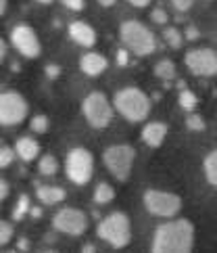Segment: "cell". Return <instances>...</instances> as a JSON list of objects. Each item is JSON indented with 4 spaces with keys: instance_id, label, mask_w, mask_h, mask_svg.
I'll return each mask as SVG.
<instances>
[{
    "instance_id": "6da1fadb",
    "label": "cell",
    "mask_w": 217,
    "mask_h": 253,
    "mask_svg": "<svg viewBox=\"0 0 217 253\" xmlns=\"http://www.w3.org/2000/svg\"><path fill=\"white\" fill-rule=\"evenodd\" d=\"M194 247V226L190 220H167L152 234V253H190Z\"/></svg>"
},
{
    "instance_id": "7a4b0ae2",
    "label": "cell",
    "mask_w": 217,
    "mask_h": 253,
    "mask_svg": "<svg viewBox=\"0 0 217 253\" xmlns=\"http://www.w3.org/2000/svg\"><path fill=\"white\" fill-rule=\"evenodd\" d=\"M113 105H115L117 113H119L123 120L132 122V124L144 122L150 113V98L144 94L140 88H134V86L117 90L115 98H113Z\"/></svg>"
},
{
    "instance_id": "3957f363",
    "label": "cell",
    "mask_w": 217,
    "mask_h": 253,
    "mask_svg": "<svg viewBox=\"0 0 217 253\" xmlns=\"http://www.w3.org/2000/svg\"><path fill=\"white\" fill-rule=\"evenodd\" d=\"M119 38L123 42V46L138 57H148L157 50L155 34L140 21H134V19L123 21L119 28Z\"/></svg>"
},
{
    "instance_id": "277c9868",
    "label": "cell",
    "mask_w": 217,
    "mask_h": 253,
    "mask_svg": "<svg viewBox=\"0 0 217 253\" xmlns=\"http://www.w3.org/2000/svg\"><path fill=\"white\" fill-rule=\"evenodd\" d=\"M96 234L103 241H107L111 247L123 249L132 241V224H130V218L125 213H121V211L108 213L105 220L98 222Z\"/></svg>"
},
{
    "instance_id": "5b68a950",
    "label": "cell",
    "mask_w": 217,
    "mask_h": 253,
    "mask_svg": "<svg viewBox=\"0 0 217 253\" xmlns=\"http://www.w3.org/2000/svg\"><path fill=\"white\" fill-rule=\"evenodd\" d=\"M144 210L155 218H176L182 210V199L176 193L169 191H161V188H148L142 197Z\"/></svg>"
},
{
    "instance_id": "8992f818",
    "label": "cell",
    "mask_w": 217,
    "mask_h": 253,
    "mask_svg": "<svg viewBox=\"0 0 217 253\" xmlns=\"http://www.w3.org/2000/svg\"><path fill=\"white\" fill-rule=\"evenodd\" d=\"M136 159V151L130 144H113L103 153L105 168L111 171L113 178H117L119 182H125L132 174V166Z\"/></svg>"
},
{
    "instance_id": "52a82bcc",
    "label": "cell",
    "mask_w": 217,
    "mask_h": 253,
    "mask_svg": "<svg viewBox=\"0 0 217 253\" xmlns=\"http://www.w3.org/2000/svg\"><path fill=\"white\" fill-rule=\"evenodd\" d=\"M65 171L67 178L77 186H84L92 180L94 174V157L92 153L84 147H75L67 153V161H65Z\"/></svg>"
},
{
    "instance_id": "ba28073f",
    "label": "cell",
    "mask_w": 217,
    "mask_h": 253,
    "mask_svg": "<svg viewBox=\"0 0 217 253\" xmlns=\"http://www.w3.org/2000/svg\"><path fill=\"white\" fill-rule=\"evenodd\" d=\"M81 111H84L86 122L92 126L96 130H103L107 128L113 120V111H115V105L108 103V98L103 92H90L84 103H81Z\"/></svg>"
},
{
    "instance_id": "9c48e42d",
    "label": "cell",
    "mask_w": 217,
    "mask_h": 253,
    "mask_svg": "<svg viewBox=\"0 0 217 253\" xmlns=\"http://www.w3.org/2000/svg\"><path fill=\"white\" fill-rule=\"evenodd\" d=\"M25 117H27V103L19 92L6 90V92L0 94V124L4 128L21 124Z\"/></svg>"
},
{
    "instance_id": "30bf717a",
    "label": "cell",
    "mask_w": 217,
    "mask_h": 253,
    "mask_svg": "<svg viewBox=\"0 0 217 253\" xmlns=\"http://www.w3.org/2000/svg\"><path fill=\"white\" fill-rule=\"evenodd\" d=\"M52 226L57 232L69 234V237H81L88 230V215L77 207H65L54 213Z\"/></svg>"
},
{
    "instance_id": "8fae6325",
    "label": "cell",
    "mask_w": 217,
    "mask_h": 253,
    "mask_svg": "<svg viewBox=\"0 0 217 253\" xmlns=\"http://www.w3.org/2000/svg\"><path fill=\"white\" fill-rule=\"evenodd\" d=\"M11 44L19 55L27 59H36L42 52V44L40 38L27 23H17L11 30Z\"/></svg>"
},
{
    "instance_id": "7c38bea8",
    "label": "cell",
    "mask_w": 217,
    "mask_h": 253,
    "mask_svg": "<svg viewBox=\"0 0 217 253\" xmlns=\"http://www.w3.org/2000/svg\"><path fill=\"white\" fill-rule=\"evenodd\" d=\"M186 67L194 76H215L217 74V52L213 48H192L186 52Z\"/></svg>"
},
{
    "instance_id": "4fadbf2b",
    "label": "cell",
    "mask_w": 217,
    "mask_h": 253,
    "mask_svg": "<svg viewBox=\"0 0 217 253\" xmlns=\"http://www.w3.org/2000/svg\"><path fill=\"white\" fill-rule=\"evenodd\" d=\"M69 36H71V40H73L75 44H79V46L92 48L96 44V32H94L92 25L86 23V21L69 23Z\"/></svg>"
},
{
    "instance_id": "5bb4252c",
    "label": "cell",
    "mask_w": 217,
    "mask_h": 253,
    "mask_svg": "<svg viewBox=\"0 0 217 253\" xmlns=\"http://www.w3.org/2000/svg\"><path fill=\"white\" fill-rule=\"evenodd\" d=\"M79 69L84 71L86 76L96 78L107 69V59L101 52H86V55H81V59H79Z\"/></svg>"
},
{
    "instance_id": "9a60e30c",
    "label": "cell",
    "mask_w": 217,
    "mask_h": 253,
    "mask_svg": "<svg viewBox=\"0 0 217 253\" xmlns=\"http://www.w3.org/2000/svg\"><path fill=\"white\" fill-rule=\"evenodd\" d=\"M165 136H167V124H163V122H150L144 126V130H142V140L150 149L161 147V142L165 140Z\"/></svg>"
},
{
    "instance_id": "2e32d148",
    "label": "cell",
    "mask_w": 217,
    "mask_h": 253,
    "mask_svg": "<svg viewBox=\"0 0 217 253\" xmlns=\"http://www.w3.org/2000/svg\"><path fill=\"white\" fill-rule=\"evenodd\" d=\"M15 151H17V155H19L23 161H34V159H38V155H40V144L36 142L34 138H30V136H21L19 140H17V144H15Z\"/></svg>"
},
{
    "instance_id": "e0dca14e",
    "label": "cell",
    "mask_w": 217,
    "mask_h": 253,
    "mask_svg": "<svg viewBox=\"0 0 217 253\" xmlns=\"http://www.w3.org/2000/svg\"><path fill=\"white\" fill-rule=\"evenodd\" d=\"M36 197H38L44 205H57V203L65 201L67 193H65V188H61V186H38Z\"/></svg>"
},
{
    "instance_id": "ac0fdd59",
    "label": "cell",
    "mask_w": 217,
    "mask_h": 253,
    "mask_svg": "<svg viewBox=\"0 0 217 253\" xmlns=\"http://www.w3.org/2000/svg\"><path fill=\"white\" fill-rule=\"evenodd\" d=\"M115 199V188L108 184V182H101V184H96L94 188V203L96 205H107V203H111Z\"/></svg>"
},
{
    "instance_id": "d6986e66",
    "label": "cell",
    "mask_w": 217,
    "mask_h": 253,
    "mask_svg": "<svg viewBox=\"0 0 217 253\" xmlns=\"http://www.w3.org/2000/svg\"><path fill=\"white\" fill-rule=\"evenodd\" d=\"M203 169H205V176L207 180L217 188V149H213L209 155L205 157V164H203Z\"/></svg>"
},
{
    "instance_id": "ffe728a7",
    "label": "cell",
    "mask_w": 217,
    "mask_h": 253,
    "mask_svg": "<svg viewBox=\"0 0 217 253\" xmlns=\"http://www.w3.org/2000/svg\"><path fill=\"white\" fill-rule=\"evenodd\" d=\"M38 169H40L42 176H57V171H59V161H57V157H54V155H44V157H40Z\"/></svg>"
},
{
    "instance_id": "44dd1931",
    "label": "cell",
    "mask_w": 217,
    "mask_h": 253,
    "mask_svg": "<svg viewBox=\"0 0 217 253\" xmlns=\"http://www.w3.org/2000/svg\"><path fill=\"white\" fill-rule=\"evenodd\" d=\"M155 76L159 80H174L176 78V65H174V61H169V59L159 61L157 65H155Z\"/></svg>"
},
{
    "instance_id": "7402d4cb",
    "label": "cell",
    "mask_w": 217,
    "mask_h": 253,
    "mask_svg": "<svg viewBox=\"0 0 217 253\" xmlns=\"http://www.w3.org/2000/svg\"><path fill=\"white\" fill-rule=\"evenodd\" d=\"M178 103H180V107H182L184 111H192V109H196V105H198V96L192 92V90H182L180 92V96H178Z\"/></svg>"
},
{
    "instance_id": "603a6c76",
    "label": "cell",
    "mask_w": 217,
    "mask_h": 253,
    "mask_svg": "<svg viewBox=\"0 0 217 253\" xmlns=\"http://www.w3.org/2000/svg\"><path fill=\"white\" fill-rule=\"evenodd\" d=\"M32 211V205H30V197L27 195H21L19 201L15 203V210H13V220H23L25 213Z\"/></svg>"
},
{
    "instance_id": "cb8c5ba5",
    "label": "cell",
    "mask_w": 217,
    "mask_h": 253,
    "mask_svg": "<svg viewBox=\"0 0 217 253\" xmlns=\"http://www.w3.org/2000/svg\"><path fill=\"white\" fill-rule=\"evenodd\" d=\"M163 38H165V42L169 44L171 48H176V50L182 46V42H184L182 34H180V30H176V28H165V32H163Z\"/></svg>"
},
{
    "instance_id": "d4e9b609",
    "label": "cell",
    "mask_w": 217,
    "mask_h": 253,
    "mask_svg": "<svg viewBox=\"0 0 217 253\" xmlns=\"http://www.w3.org/2000/svg\"><path fill=\"white\" fill-rule=\"evenodd\" d=\"M50 128V120L46 115H36L34 120H32V130L36 134H46Z\"/></svg>"
},
{
    "instance_id": "484cf974",
    "label": "cell",
    "mask_w": 217,
    "mask_h": 253,
    "mask_svg": "<svg viewBox=\"0 0 217 253\" xmlns=\"http://www.w3.org/2000/svg\"><path fill=\"white\" fill-rule=\"evenodd\" d=\"M13 234H15V228H13V224L11 222H0V245H8L13 239Z\"/></svg>"
},
{
    "instance_id": "4316f807",
    "label": "cell",
    "mask_w": 217,
    "mask_h": 253,
    "mask_svg": "<svg viewBox=\"0 0 217 253\" xmlns=\"http://www.w3.org/2000/svg\"><path fill=\"white\" fill-rule=\"evenodd\" d=\"M186 126H188V130H192V132H203L205 130V120L196 113H190L186 117Z\"/></svg>"
},
{
    "instance_id": "83f0119b",
    "label": "cell",
    "mask_w": 217,
    "mask_h": 253,
    "mask_svg": "<svg viewBox=\"0 0 217 253\" xmlns=\"http://www.w3.org/2000/svg\"><path fill=\"white\" fill-rule=\"evenodd\" d=\"M15 157H17V151L4 144V147L0 149V168H8V166L13 164V159H15Z\"/></svg>"
},
{
    "instance_id": "f1b7e54d",
    "label": "cell",
    "mask_w": 217,
    "mask_h": 253,
    "mask_svg": "<svg viewBox=\"0 0 217 253\" xmlns=\"http://www.w3.org/2000/svg\"><path fill=\"white\" fill-rule=\"evenodd\" d=\"M150 19L155 21L157 25H167L169 17H167V11H165V8H155V11L150 13Z\"/></svg>"
},
{
    "instance_id": "f546056e",
    "label": "cell",
    "mask_w": 217,
    "mask_h": 253,
    "mask_svg": "<svg viewBox=\"0 0 217 253\" xmlns=\"http://www.w3.org/2000/svg\"><path fill=\"white\" fill-rule=\"evenodd\" d=\"M63 4H65L69 11H84V6H86V0H61Z\"/></svg>"
},
{
    "instance_id": "4dcf8cb0",
    "label": "cell",
    "mask_w": 217,
    "mask_h": 253,
    "mask_svg": "<svg viewBox=\"0 0 217 253\" xmlns=\"http://www.w3.org/2000/svg\"><path fill=\"white\" fill-rule=\"evenodd\" d=\"M171 4H174V8H178L180 13H186L190 6L194 4V0H169Z\"/></svg>"
},
{
    "instance_id": "1f68e13d",
    "label": "cell",
    "mask_w": 217,
    "mask_h": 253,
    "mask_svg": "<svg viewBox=\"0 0 217 253\" xmlns=\"http://www.w3.org/2000/svg\"><path fill=\"white\" fill-rule=\"evenodd\" d=\"M6 197H8V182L2 178V180H0V201H4Z\"/></svg>"
},
{
    "instance_id": "d6a6232c",
    "label": "cell",
    "mask_w": 217,
    "mask_h": 253,
    "mask_svg": "<svg viewBox=\"0 0 217 253\" xmlns=\"http://www.w3.org/2000/svg\"><path fill=\"white\" fill-rule=\"evenodd\" d=\"M128 2L132 4V6H138V8H144V6H148L152 0H128Z\"/></svg>"
},
{
    "instance_id": "836d02e7",
    "label": "cell",
    "mask_w": 217,
    "mask_h": 253,
    "mask_svg": "<svg viewBox=\"0 0 217 253\" xmlns=\"http://www.w3.org/2000/svg\"><path fill=\"white\" fill-rule=\"evenodd\" d=\"M117 57H119V59H117V61H119V65H128V55H125V50H119V52H117Z\"/></svg>"
},
{
    "instance_id": "e575fe53",
    "label": "cell",
    "mask_w": 217,
    "mask_h": 253,
    "mask_svg": "<svg viewBox=\"0 0 217 253\" xmlns=\"http://www.w3.org/2000/svg\"><path fill=\"white\" fill-rule=\"evenodd\" d=\"M32 218H42V210H40V207H32Z\"/></svg>"
},
{
    "instance_id": "d590c367",
    "label": "cell",
    "mask_w": 217,
    "mask_h": 253,
    "mask_svg": "<svg viewBox=\"0 0 217 253\" xmlns=\"http://www.w3.org/2000/svg\"><path fill=\"white\" fill-rule=\"evenodd\" d=\"M117 2V0H98V4H103V6H113Z\"/></svg>"
},
{
    "instance_id": "8d00e7d4",
    "label": "cell",
    "mask_w": 217,
    "mask_h": 253,
    "mask_svg": "<svg viewBox=\"0 0 217 253\" xmlns=\"http://www.w3.org/2000/svg\"><path fill=\"white\" fill-rule=\"evenodd\" d=\"M6 6H8V0H0V13H6Z\"/></svg>"
},
{
    "instance_id": "74e56055",
    "label": "cell",
    "mask_w": 217,
    "mask_h": 253,
    "mask_svg": "<svg viewBox=\"0 0 217 253\" xmlns=\"http://www.w3.org/2000/svg\"><path fill=\"white\" fill-rule=\"evenodd\" d=\"M0 55H2V59H6V42L0 44Z\"/></svg>"
},
{
    "instance_id": "f35d334b",
    "label": "cell",
    "mask_w": 217,
    "mask_h": 253,
    "mask_svg": "<svg viewBox=\"0 0 217 253\" xmlns=\"http://www.w3.org/2000/svg\"><path fill=\"white\" fill-rule=\"evenodd\" d=\"M188 36H190V38H196V36H198V32H196L194 28H190V30H188Z\"/></svg>"
},
{
    "instance_id": "ab89813d",
    "label": "cell",
    "mask_w": 217,
    "mask_h": 253,
    "mask_svg": "<svg viewBox=\"0 0 217 253\" xmlns=\"http://www.w3.org/2000/svg\"><path fill=\"white\" fill-rule=\"evenodd\" d=\"M19 249H23V251L27 249V239H21V241H19Z\"/></svg>"
},
{
    "instance_id": "60d3db41",
    "label": "cell",
    "mask_w": 217,
    "mask_h": 253,
    "mask_svg": "<svg viewBox=\"0 0 217 253\" xmlns=\"http://www.w3.org/2000/svg\"><path fill=\"white\" fill-rule=\"evenodd\" d=\"M38 2H40V4H50L52 0H38Z\"/></svg>"
}]
</instances>
